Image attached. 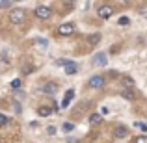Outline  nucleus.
Instances as JSON below:
<instances>
[{"mask_svg": "<svg viewBox=\"0 0 147 143\" xmlns=\"http://www.w3.org/2000/svg\"><path fill=\"white\" fill-rule=\"evenodd\" d=\"M100 123H102V115L100 113H91L90 115V125H100Z\"/></svg>", "mask_w": 147, "mask_h": 143, "instance_id": "10", "label": "nucleus"}, {"mask_svg": "<svg viewBox=\"0 0 147 143\" xmlns=\"http://www.w3.org/2000/svg\"><path fill=\"white\" fill-rule=\"evenodd\" d=\"M37 113H39L41 117H49V115L52 113V108H49V106H39V108H37Z\"/></svg>", "mask_w": 147, "mask_h": 143, "instance_id": "11", "label": "nucleus"}, {"mask_svg": "<svg viewBox=\"0 0 147 143\" xmlns=\"http://www.w3.org/2000/svg\"><path fill=\"white\" fill-rule=\"evenodd\" d=\"M104 86V78L100 75L97 76H91L90 78V87H95V89H99V87H102Z\"/></svg>", "mask_w": 147, "mask_h": 143, "instance_id": "5", "label": "nucleus"}, {"mask_svg": "<svg viewBox=\"0 0 147 143\" xmlns=\"http://www.w3.org/2000/svg\"><path fill=\"white\" fill-rule=\"evenodd\" d=\"M7 123H9V117L4 115V113H0V126H6Z\"/></svg>", "mask_w": 147, "mask_h": 143, "instance_id": "13", "label": "nucleus"}, {"mask_svg": "<svg viewBox=\"0 0 147 143\" xmlns=\"http://www.w3.org/2000/svg\"><path fill=\"white\" fill-rule=\"evenodd\" d=\"M114 134H115V138H127L129 130H127V126H115Z\"/></svg>", "mask_w": 147, "mask_h": 143, "instance_id": "9", "label": "nucleus"}, {"mask_svg": "<svg viewBox=\"0 0 147 143\" xmlns=\"http://www.w3.org/2000/svg\"><path fill=\"white\" fill-rule=\"evenodd\" d=\"M47 132H49V136H54V134H56V128H54V126H49Z\"/></svg>", "mask_w": 147, "mask_h": 143, "instance_id": "22", "label": "nucleus"}, {"mask_svg": "<svg viewBox=\"0 0 147 143\" xmlns=\"http://www.w3.org/2000/svg\"><path fill=\"white\" fill-rule=\"evenodd\" d=\"M58 32H60V36H73V34H75V26H73L71 22H63V24L58 28Z\"/></svg>", "mask_w": 147, "mask_h": 143, "instance_id": "4", "label": "nucleus"}, {"mask_svg": "<svg viewBox=\"0 0 147 143\" xmlns=\"http://www.w3.org/2000/svg\"><path fill=\"white\" fill-rule=\"evenodd\" d=\"M123 97H125V99H134V93L130 89H127V91H123Z\"/></svg>", "mask_w": 147, "mask_h": 143, "instance_id": "18", "label": "nucleus"}, {"mask_svg": "<svg viewBox=\"0 0 147 143\" xmlns=\"http://www.w3.org/2000/svg\"><path fill=\"white\" fill-rule=\"evenodd\" d=\"M134 126H136L138 130H144V132H147V125L145 123H142V121H138V123H134Z\"/></svg>", "mask_w": 147, "mask_h": 143, "instance_id": "14", "label": "nucleus"}, {"mask_svg": "<svg viewBox=\"0 0 147 143\" xmlns=\"http://www.w3.org/2000/svg\"><path fill=\"white\" fill-rule=\"evenodd\" d=\"M76 71H78V67H76V63L75 61H69L67 65H65V75H76Z\"/></svg>", "mask_w": 147, "mask_h": 143, "instance_id": "8", "label": "nucleus"}, {"mask_svg": "<svg viewBox=\"0 0 147 143\" xmlns=\"http://www.w3.org/2000/svg\"><path fill=\"white\" fill-rule=\"evenodd\" d=\"M34 13H36L37 19H49L50 15H52V9H50L49 6H37Z\"/></svg>", "mask_w": 147, "mask_h": 143, "instance_id": "2", "label": "nucleus"}, {"mask_svg": "<svg viewBox=\"0 0 147 143\" xmlns=\"http://www.w3.org/2000/svg\"><path fill=\"white\" fill-rule=\"evenodd\" d=\"M56 63H58V65H63V67H65V65H67V63H69V60H58V61H56Z\"/></svg>", "mask_w": 147, "mask_h": 143, "instance_id": "23", "label": "nucleus"}, {"mask_svg": "<svg viewBox=\"0 0 147 143\" xmlns=\"http://www.w3.org/2000/svg\"><path fill=\"white\" fill-rule=\"evenodd\" d=\"M43 91H45V93H49V95H54V93H56V84H47V86H45L43 87Z\"/></svg>", "mask_w": 147, "mask_h": 143, "instance_id": "12", "label": "nucleus"}, {"mask_svg": "<svg viewBox=\"0 0 147 143\" xmlns=\"http://www.w3.org/2000/svg\"><path fill=\"white\" fill-rule=\"evenodd\" d=\"M73 128H75V125H73V123H65V125H63V130H65V132H71Z\"/></svg>", "mask_w": 147, "mask_h": 143, "instance_id": "16", "label": "nucleus"}, {"mask_svg": "<svg viewBox=\"0 0 147 143\" xmlns=\"http://www.w3.org/2000/svg\"><path fill=\"white\" fill-rule=\"evenodd\" d=\"M73 97H75V89H67L65 91V97H63V100H61V108H67L69 104H71Z\"/></svg>", "mask_w": 147, "mask_h": 143, "instance_id": "7", "label": "nucleus"}, {"mask_svg": "<svg viewBox=\"0 0 147 143\" xmlns=\"http://www.w3.org/2000/svg\"><path fill=\"white\" fill-rule=\"evenodd\" d=\"M134 143H147V136H138L134 140Z\"/></svg>", "mask_w": 147, "mask_h": 143, "instance_id": "19", "label": "nucleus"}, {"mask_svg": "<svg viewBox=\"0 0 147 143\" xmlns=\"http://www.w3.org/2000/svg\"><path fill=\"white\" fill-rule=\"evenodd\" d=\"M24 19H26V11L21 9V7H17V9H13V11L9 13L11 24H21V22H24Z\"/></svg>", "mask_w": 147, "mask_h": 143, "instance_id": "1", "label": "nucleus"}, {"mask_svg": "<svg viewBox=\"0 0 147 143\" xmlns=\"http://www.w3.org/2000/svg\"><path fill=\"white\" fill-rule=\"evenodd\" d=\"M11 87H13V89H19V87H21V80H19V78H15L13 82H11Z\"/></svg>", "mask_w": 147, "mask_h": 143, "instance_id": "17", "label": "nucleus"}, {"mask_svg": "<svg viewBox=\"0 0 147 143\" xmlns=\"http://www.w3.org/2000/svg\"><path fill=\"white\" fill-rule=\"evenodd\" d=\"M100 39V36H99V34H93V36H90V43L91 45H97V41Z\"/></svg>", "mask_w": 147, "mask_h": 143, "instance_id": "15", "label": "nucleus"}, {"mask_svg": "<svg viewBox=\"0 0 147 143\" xmlns=\"http://www.w3.org/2000/svg\"><path fill=\"white\" fill-rule=\"evenodd\" d=\"M129 17H121V19H119V24H121V26H127V24H129Z\"/></svg>", "mask_w": 147, "mask_h": 143, "instance_id": "21", "label": "nucleus"}, {"mask_svg": "<svg viewBox=\"0 0 147 143\" xmlns=\"http://www.w3.org/2000/svg\"><path fill=\"white\" fill-rule=\"evenodd\" d=\"M97 15L100 19H110L112 15H114V7H112V6H100L99 11H97Z\"/></svg>", "mask_w": 147, "mask_h": 143, "instance_id": "3", "label": "nucleus"}, {"mask_svg": "<svg viewBox=\"0 0 147 143\" xmlns=\"http://www.w3.org/2000/svg\"><path fill=\"white\" fill-rule=\"evenodd\" d=\"M6 7H11V2H7V0L0 2V9H6Z\"/></svg>", "mask_w": 147, "mask_h": 143, "instance_id": "20", "label": "nucleus"}, {"mask_svg": "<svg viewBox=\"0 0 147 143\" xmlns=\"http://www.w3.org/2000/svg\"><path fill=\"white\" fill-rule=\"evenodd\" d=\"M93 63H95V65H99V67H104V65L108 63V58H106V54H104V52H99V54H95V60H93Z\"/></svg>", "mask_w": 147, "mask_h": 143, "instance_id": "6", "label": "nucleus"}]
</instances>
